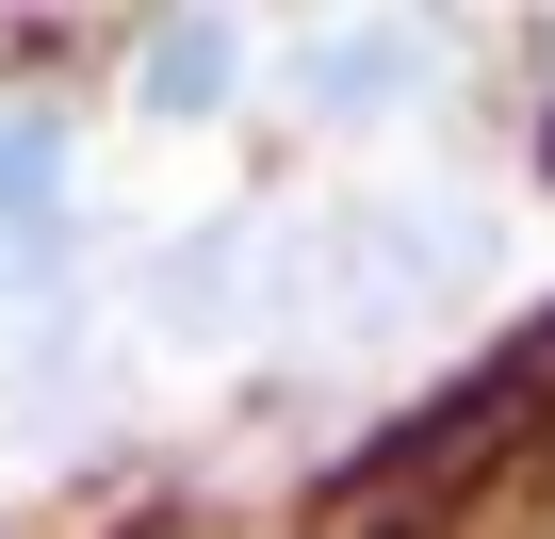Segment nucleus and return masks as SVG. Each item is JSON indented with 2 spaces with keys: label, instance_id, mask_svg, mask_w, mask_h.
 <instances>
[{
  "label": "nucleus",
  "instance_id": "1",
  "mask_svg": "<svg viewBox=\"0 0 555 539\" xmlns=\"http://www.w3.org/2000/svg\"><path fill=\"white\" fill-rule=\"evenodd\" d=\"M66 229V131L50 115H0V279Z\"/></svg>",
  "mask_w": 555,
  "mask_h": 539
}]
</instances>
